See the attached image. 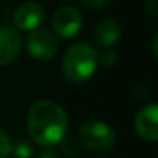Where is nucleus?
<instances>
[{
	"instance_id": "nucleus-1",
	"label": "nucleus",
	"mask_w": 158,
	"mask_h": 158,
	"mask_svg": "<svg viewBox=\"0 0 158 158\" xmlns=\"http://www.w3.org/2000/svg\"><path fill=\"white\" fill-rule=\"evenodd\" d=\"M27 123L33 141L44 147L59 144L68 130V116L64 107L48 99L37 101L31 106Z\"/></svg>"
},
{
	"instance_id": "nucleus-2",
	"label": "nucleus",
	"mask_w": 158,
	"mask_h": 158,
	"mask_svg": "<svg viewBox=\"0 0 158 158\" xmlns=\"http://www.w3.org/2000/svg\"><path fill=\"white\" fill-rule=\"evenodd\" d=\"M98 67V53L87 42L73 44L62 59L65 77L73 84H81L93 76Z\"/></svg>"
},
{
	"instance_id": "nucleus-3",
	"label": "nucleus",
	"mask_w": 158,
	"mask_h": 158,
	"mask_svg": "<svg viewBox=\"0 0 158 158\" xmlns=\"http://www.w3.org/2000/svg\"><path fill=\"white\" fill-rule=\"evenodd\" d=\"M79 139L89 150L104 152L112 149L115 143V132L102 121H89L79 127Z\"/></svg>"
},
{
	"instance_id": "nucleus-4",
	"label": "nucleus",
	"mask_w": 158,
	"mask_h": 158,
	"mask_svg": "<svg viewBox=\"0 0 158 158\" xmlns=\"http://www.w3.org/2000/svg\"><path fill=\"white\" fill-rule=\"evenodd\" d=\"M57 50L59 45L56 37L44 28H36L27 36V51L33 59L42 62L50 60L57 54Z\"/></svg>"
},
{
	"instance_id": "nucleus-5",
	"label": "nucleus",
	"mask_w": 158,
	"mask_h": 158,
	"mask_svg": "<svg viewBox=\"0 0 158 158\" xmlns=\"http://www.w3.org/2000/svg\"><path fill=\"white\" fill-rule=\"evenodd\" d=\"M53 30L62 39L74 37L82 28V16L74 6H60L56 10L51 19Z\"/></svg>"
},
{
	"instance_id": "nucleus-6",
	"label": "nucleus",
	"mask_w": 158,
	"mask_h": 158,
	"mask_svg": "<svg viewBox=\"0 0 158 158\" xmlns=\"http://www.w3.org/2000/svg\"><path fill=\"white\" fill-rule=\"evenodd\" d=\"M135 130L136 135L147 143H155L158 139V106L156 104H149L138 112L135 118Z\"/></svg>"
},
{
	"instance_id": "nucleus-7",
	"label": "nucleus",
	"mask_w": 158,
	"mask_h": 158,
	"mask_svg": "<svg viewBox=\"0 0 158 158\" xmlns=\"http://www.w3.org/2000/svg\"><path fill=\"white\" fill-rule=\"evenodd\" d=\"M45 19V10L37 2H25L14 13V23L19 30L33 31L42 25Z\"/></svg>"
},
{
	"instance_id": "nucleus-8",
	"label": "nucleus",
	"mask_w": 158,
	"mask_h": 158,
	"mask_svg": "<svg viewBox=\"0 0 158 158\" xmlns=\"http://www.w3.org/2000/svg\"><path fill=\"white\" fill-rule=\"evenodd\" d=\"M22 40L16 30L0 28V65H8L14 62L20 53Z\"/></svg>"
},
{
	"instance_id": "nucleus-9",
	"label": "nucleus",
	"mask_w": 158,
	"mask_h": 158,
	"mask_svg": "<svg viewBox=\"0 0 158 158\" xmlns=\"http://www.w3.org/2000/svg\"><path fill=\"white\" fill-rule=\"evenodd\" d=\"M121 39V27L115 20H102L95 28V40L102 48L113 47Z\"/></svg>"
},
{
	"instance_id": "nucleus-10",
	"label": "nucleus",
	"mask_w": 158,
	"mask_h": 158,
	"mask_svg": "<svg viewBox=\"0 0 158 158\" xmlns=\"http://www.w3.org/2000/svg\"><path fill=\"white\" fill-rule=\"evenodd\" d=\"M11 153L16 158H33L34 149H33V144L28 141H17L11 147Z\"/></svg>"
},
{
	"instance_id": "nucleus-11",
	"label": "nucleus",
	"mask_w": 158,
	"mask_h": 158,
	"mask_svg": "<svg viewBox=\"0 0 158 158\" xmlns=\"http://www.w3.org/2000/svg\"><path fill=\"white\" fill-rule=\"evenodd\" d=\"M102 64L104 67H113L118 62V53L112 48H107L101 54H98V64Z\"/></svg>"
},
{
	"instance_id": "nucleus-12",
	"label": "nucleus",
	"mask_w": 158,
	"mask_h": 158,
	"mask_svg": "<svg viewBox=\"0 0 158 158\" xmlns=\"http://www.w3.org/2000/svg\"><path fill=\"white\" fill-rule=\"evenodd\" d=\"M11 147H13V144H11L8 135L3 130H0V158H6L11 153Z\"/></svg>"
},
{
	"instance_id": "nucleus-13",
	"label": "nucleus",
	"mask_w": 158,
	"mask_h": 158,
	"mask_svg": "<svg viewBox=\"0 0 158 158\" xmlns=\"http://www.w3.org/2000/svg\"><path fill=\"white\" fill-rule=\"evenodd\" d=\"M144 8L149 14L156 16L158 14V0H144Z\"/></svg>"
},
{
	"instance_id": "nucleus-14",
	"label": "nucleus",
	"mask_w": 158,
	"mask_h": 158,
	"mask_svg": "<svg viewBox=\"0 0 158 158\" xmlns=\"http://www.w3.org/2000/svg\"><path fill=\"white\" fill-rule=\"evenodd\" d=\"M110 0H85V3L90 8H104Z\"/></svg>"
},
{
	"instance_id": "nucleus-15",
	"label": "nucleus",
	"mask_w": 158,
	"mask_h": 158,
	"mask_svg": "<svg viewBox=\"0 0 158 158\" xmlns=\"http://www.w3.org/2000/svg\"><path fill=\"white\" fill-rule=\"evenodd\" d=\"M37 158H57V155L53 153V152H42Z\"/></svg>"
},
{
	"instance_id": "nucleus-16",
	"label": "nucleus",
	"mask_w": 158,
	"mask_h": 158,
	"mask_svg": "<svg viewBox=\"0 0 158 158\" xmlns=\"http://www.w3.org/2000/svg\"><path fill=\"white\" fill-rule=\"evenodd\" d=\"M153 56L156 57V36H155V39H153Z\"/></svg>"
},
{
	"instance_id": "nucleus-17",
	"label": "nucleus",
	"mask_w": 158,
	"mask_h": 158,
	"mask_svg": "<svg viewBox=\"0 0 158 158\" xmlns=\"http://www.w3.org/2000/svg\"><path fill=\"white\" fill-rule=\"evenodd\" d=\"M65 2H68V0H65Z\"/></svg>"
},
{
	"instance_id": "nucleus-18",
	"label": "nucleus",
	"mask_w": 158,
	"mask_h": 158,
	"mask_svg": "<svg viewBox=\"0 0 158 158\" xmlns=\"http://www.w3.org/2000/svg\"><path fill=\"white\" fill-rule=\"evenodd\" d=\"M0 2H2V0H0Z\"/></svg>"
}]
</instances>
